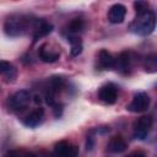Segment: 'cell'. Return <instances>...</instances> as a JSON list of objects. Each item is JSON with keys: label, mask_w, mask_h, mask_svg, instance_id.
I'll return each instance as SVG.
<instances>
[{"label": "cell", "mask_w": 157, "mask_h": 157, "mask_svg": "<svg viewBox=\"0 0 157 157\" xmlns=\"http://www.w3.org/2000/svg\"><path fill=\"white\" fill-rule=\"evenodd\" d=\"M126 7L123 4H114L108 11V21L110 23H121L125 20Z\"/></svg>", "instance_id": "8fae6325"}, {"label": "cell", "mask_w": 157, "mask_h": 157, "mask_svg": "<svg viewBox=\"0 0 157 157\" xmlns=\"http://www.w3.org/2000/svg\"><path fill=\"white\" fill-rule=\"evenodd\" d=\"M25 157H37L34 153H32V152H29V153H26L25 155Z\"/></svg>", "instance_id": "603a6c76"}, {"label": "cell", "mask_w": 157, "mask_h": 157, "mask_svg": "<svg viewBox=\"0 0 157 157\" xmlns=\"http://www.w3.org/2000/svg\"><path fill=\"white\" fill-rule=\"evenodd\" d=\"M134 7H135V11L137 13V12H142V11L148 10L150 9V5L146 1H135L134 2Z\"/></svg>", "instance_id": "d6986e66"}, {"label": "cell", "mask_w": 157, "mask_h": 157, "mask_svg": "<svg viewBox=\"0 0 157 157\" xmlns=\"http://www.w3.org/2000/svg\"><path fill=\"white\" fill-rule=\"evenodd\" d=\"M67 42H70L71 49L70 53L72 56H77L81 54L82 52V40L80 38V36H74V37H67Z\"/></svg>", "instance_id": "e0dca14e"}, {"label": "cell", "mask_w": 157, "mask_h": 157, "mask_svg": "<svg viewBox=\"0 0 157 157\" xmlns=\"http://www.w3.org/2000/svg\"><path fill=\"white\" fill-rule=\"evenodd\" d=\"M126 157H147V156H146V153H145L144 151H141V150H136V151L130 152Z\"/></svg>", "instance_id": "ffe728a7"}, {"label": "cell", "mask_w": 157, "mask_h": 157, "mask_svg": "<svg viewBox=\"0 0 157 157\" xmlns=\"http://www.w3.org/2000/svg\"><path fill=\"white\" fill-rule=\"evenodd\" d=\"M78 147L67 141H60L54 147L55 157H77Z\"/></svg>", "instance_id": "52a82bcc"}, {"label": "cell", "mask_w": 157, "mask_h": 157, "mask_svg": "<svg viewBox=\"0 0 157 157\" xmlns=\"http://www.w3.org/2000/svg\"><path fill=\"white\" fill-rule=\"evenodd\" d=\"M152 124H153V119L151 115H142L137 118L132 125L134 137L139 140H145L152 129Z\"/></svg>", "instance_id": "3957f363"}, {"label": "cell", "mask_w": 157, "mask_h": 157, "mask_svg": "<svg viewBox=\"0 0 157 157\" xmlns=\"http://www.w3.org/2000/svg\"><path fill=\"white\" fill-rule=\"evenodd\" d=\"M38 55H39L40 60L44 61V63H54L60 58V52L55 50V49H52L50 45L45 43V44L39 47Z\"/></svg>", "instance_id": "7c38bea8"}, {"label": "cell", "mask_w": 157, "mask_h": 157, "mask_svg": "<svg viewBox=\"0 0 157 157\" xmlns=\"http://www.w3.org/2000/svg\"><path fill=\"white\" fill-rule=\"evenodd\" d=\"M31 99H32V96H31L29 91L20 90V91H16L13 94L10 96V98H9V107L13 112L23 110L25 108L28 107Z\"/></svg>", "instance_id": "277c9868"}, {"label": "cell", "mask_w": 157, "mask_h": 157, "mask_svg": "<svg viewBox=\"0 0 157 157\" xmlns=\"http://www.w3.org/2000/svg\"><path fill=\"white\" fill-rule=\"evenodd\" d=\"M53 110H54V115L55 117H60L61 115V110H63V105L56 103L55 105H53Z\"/></svg>", "instance_id": "44dd1931"}, {"label": "cell", "mask_w": 157, "mask_h": 157, "mask_svg": "<svg viewBox=\"0 0 157 157\" xmlns=\"http://www.w3.org/2000/svg\"><path fill=\"white\" fill-rule=\"evenodd\" d=\"M53 31V25L44 21V20H36L34 27H33V42L39 40L40 38L48 36L49 33H52Z\"/></svg>", "instance_id": "9c48e42d"}, {"label": "cell", "mask_w": 157, "mask_h": 157, "mask_svg": "<svg viewBox=\"0 0 157 157\" xmlns=\"http://www.w3.org/2000/svg\"><path fill=\"white\" fill-rule=\"evenodd\" d=\"M36 20L37 18H31L22 13H12L7 16L4 22V32L7 37H21L26 34L29 28L33 29Z\"/></svg>", "instance_id": "6da1fadb"}, {"label": "cell", "mask_w": 157, "mask_h": 157, "mask_svg": "<svg viewBox=\"0 0 157 157\" xmlns=\"http://www.w3.org/2000/svg\"><path fill=\"white\" fill-rule=\"evenodd\" d=\"M97 66L101 70L114 69V58H113V55L108 50L101 49L98 55H97Z\"/></svg>", "instance_id": "5bb4252c"}, {"label": "cell", "mask_w": 157, "mask_h": 157, "mask_svg": "<svg viewBox=\"0 0 157 157\" xmlns=\"http://www.w3.org/2000/svg\"><path fill=\"white\" fill-rule=\"evenodd\" d=\"M128 150V142L126 140L121 136V135H115L113 137H110V140L107 144V151L109 153H123Z\"/></svg>", "instance_id": "ba28073f"}, {"label": "cell", "mask_w": 157, "mask_h": 157, "mask_svg": "<svg viewBox=\"0 0 157 157\" xmlns=\"http://www.w3.org/2000/svg\"><path fill=\"white\" fill-rule=\"evenodd\" d=\"M0 75H2L5 78H7V81L12 82L16 77V69L15 66L6 60H0Z\"/></svg>", "instance_id": "2e32d148"}, {"label": "cell", "mask_w": 157, "mask_h": 157, "mask_svg": "<svg viewBox=\"0 0 157 157\" xmlns=\"http://www.w3.org/2000/svg\"><path fill=\"white\" fill-rule=\"evenodd\" d=\"M83 28H85L83 20H81V18H74L66 26V29H65L66 38L67 37H74V36H80V33L83 31Z\"/></svg>", "instance_id": "9a60e30c"}, {"label": "cell", "mask_w": 157, "mask_h": 157, "mask_svg": "<svg viewBox=\"0 0 157 157\" xmlns=\"http://www.w3.org/2000/svg\"><path fill=\"white\" fill-rule=\"evenodd\" d=\"M155 27H156V15L151 9H148L146 11L136 13L135 18L131 21L129 26V29L134 34L146 37L153 32Z\"/></svg>", "instance_id": "7a4b0ae2"}, {"label": "cell", "mask_w": 157, "mask_h": 157, "mask_svg": "<svg viewBox=\"0 0 157 157\" xmlns=\"http://www.w3.org/2000/svg\"><path fill=\"white\" fill-rule=\"evenodd\" d=\"M144 67L147 72H155L156 69H157V64H156V55L152 54V55H148L145 58V61H144Z\"/></svg>", "instance_id": "ac0fdd59"}, {"label": "cell", "mask_w": 157, "mask_h": 157, "mask_svg": "<svg viewBox=\"0 0 157 157\" xmlns=\"http://www.w3.org/2000/svg\"><path fill=\"white\" fill-rule=\"evenodd\" d=\"M98 98L105 104H114L118 98V87L112 82L101 86L98 90Z\"/></svg>", "instance_id": "8992f818"}, {"label": "cell", "mask_w": 157, "mask_h": 157, "mask_svg": "<svg viewBox=\"0 0 157 157\" xmlns=\"http://www.w3.org/2000/svg\"><path fill=\"white\" fill-rule=\"evenodd\" d=\"M43 119H44V109L42 107H38L34 110H32L28 115H26V118L23 119V124L27 128H36L43 121Z\"/></svg>", "instance_id": "4fadbf2b"}, {"label": "cell", "mask_w": 157, "mask_h": 157, "mask_svg": "<svg viewBox=\"0 0 157 157\" xmlns=\"http://www.w3.org/2000/svg\"><path fill=\"white\" fill-rule=\"evenodd\" d=\"M114 69L121 74H129L131 69V55L129 52H121L117 58H114Z\"/></svg>", "instance_id": "30bf717a"}, {"label": "cell", "mask_w": 157, "mask_h": 157, "mask_svg": "<svg viewBox=\"0 0 157 157\" xmlns=\"http://www.w3.org/2000/svg\"><path fill=\"white\" fill-rule=\"evenodd\" d=\"M5 157H25V155H22L20 151H9Z\"/></svg>", "instance_id": "7402d4cb"}, {"label": "cell", "mask_w": 157, "mask_h": 157, "mask_svg": "<svg viewBox=\"0 0 157 157\" xmlns=\"http://www.w3.org/2000/svg\"><path fill=\"white\" fill-rule=\"evenodd\" d=\"M150 103L151 98L146 92H137L132 97V101L126 105V109L131 113H142L148 109Z\"/></svg>", "instance_id": "5b68a950"}]
</instances>
